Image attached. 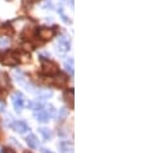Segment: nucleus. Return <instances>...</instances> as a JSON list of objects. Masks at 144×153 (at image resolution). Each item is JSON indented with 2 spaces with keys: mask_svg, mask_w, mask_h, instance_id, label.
Listing matches in <instances>:
<instances>
[{
  "mask_svg": "<svg viewBox=\"0 0 144 153\" xmlns=\"http://www.w3.org/2000/svg\"><path fill=\"white\" fill-rule=\"evenodd\" d=\"M64 67H66V70L70 72L71 75H73V67H72V63L70 64L68 62H66V64H64Z\"/></svg>",
  "mask_w": 144,
  "mask_h": 153,
  "instance_id": "19",
  "label": "nucleus"
},
{
  "mask_svg": "<svg viewBox=\"0 0 144 153\" xmlns=\"http://www.w3.org/2000/svg\"><path fill=\"white\" fill-rule=\"evenodd\" d=\"M32 34H34V27L27 26V27H25L23 32H22V37H32Z\"/></svg>",
  "mask_w": 144,
  "mask_h": 153,
  "instance_id": "13",
  "label": "nucleus"
},
{
  "mask_svg": "<svg viewBox=\"0 0 144 153\" xmlns=\"http://www.w3.org/2000/svg\"><path fill=\"white\" fill-rule=\"evenodd\" d=\"M67 116H68V109L67 108L59 109V118H66Z\"/></svg>",
  "mask_w": 144,
  "mask_h": 153,
  "instance_id": "17",
  "label": "nucleus"
},
{
  "mask_svg": "<svg viewBox=\"0 0 144 153\" xmlns=\"http://www.w3.org/2000/svg\"><path fill=\"white\" fill-rule=\"evenodd\" d=\"M23 48H25V50H32L34 49L31 44H23Z\"/></svg>",
  "mask_w": 144,
  "mask_h": 153,
  "instance_id": "21",
  "label": "nucleus"
},
{
  "mask_svg": "<svg viewBox=\"0 0 144 153\" xmlns=\"http://www.w3.org/2000/svg\"><path fill=\"white\" fill-rule=\"evenodd\" d=\"M12 128L14 129L17 133H21V134H22V133H26L28 130V125L25 121H17V122L13 123Z\"/></svg>",
  "mask_w": 144,
  "mask_h": 153,
  "instance_id": "6",
  "label": "nucleus"
},
{
  "mask_svg": "<svg viewBox=\"0 0 144 153\" xmlns=\"http://www.w3.org/2000/svg\"><path fill=\"white\" fill-rule=\"evenodd\" d=\"M57 75H58V73H57ZM52 84H54L55 86L62 87V86H64V85L67 84V77L64 76V75L59 73L57 77H55V79H52Z\"/></svg>",
  "mask_w": 144,
  "mask_h": 153,
  "instance_id": "7",
  "label": "nucleus"
},
{
  "mask_svg": "<svg viewBox=\"0 0 144 153\" xmlns=\"http://www.w3.org/2000/svg\"><path fill=\"white\" fill-rule=\"evenodd\" d=\"M13 99V106H14V108L17 112H21L22 108H23V104H25V100H23V95H22L21 93H14L12 97Z\"/></svg>",
  "mask_w": 144,
  "mask_h": 153,
  "instance_id": "3",
  "label": "nucleus"
},
{
  "mask_svg": "<svg viewBox=\"0 0 144 153\" xmlns=\"http://www.w3.org/2000/svg\"><path fill=\"white\" fill-rule=\"evenodd\" d=\"M41 71L48 76H53V75H57L59 72V67H58L57 63L52 61L41 59Z\"/></svg>",
  "mask_w": 144,
  "mask_h": 153,
  "instance_id": "1",
  "label": "nucleus"
},
{
  "mask_svg": "<svg viewBox=\"0 0 144 153\" xmlns=\"http://www.w3.org/2000/svg\"><path fill=\"white\" fill-rule=\"evenodd\" d=\"M9 45V39L4 37V39H0V47H8Z\"/></svg>",
  "mask_w": 144,
  "mask_h": 153,
  "instance_id": "18",
  "label": "nucleus"
},
{
  "mask_svg": "<svg viewBox=\"0 0 144 153\" xmlns=\"http://www.w3.org/2000/svg\"><path fill=\"white\" fill-rule=\"evenodd\" d=\"M37 34L42 40H50L54 36V30L53 28H49V27H41V28H39Z\"/></svg>",
  "mask_w": 144,
  "mask_h": 153,
  "instance_id": "4",
  "label": "nucleus"
},
{
  "mask_svg": "<svg viewBox=\"0 0 144 153\" xmlns=\"http://www.w3.org/2000/svg\"><path fill=\"white\" fill-rule=\"evenodd\" d=\"M73 97H75L73 90H67V92L64 93V100L70 104L71 108H73Z\"/></svg>",
  "mask_w": 144,
  "mask_h": 153,
  "instance_id": "10",
  "label": "nucleus"
},
{
  "mask_svg": "<svg viewBox=\"0 0 144 153\" xmlns=\"http://www.w3.org/2000/svg\"><path fill=\"white\" fill-rule=\"evenodd\" d=\"M3 153H16V152L12 148H4L3 149Z\"/></svg>",
  "mask_w": 144,
  "mask_h": 153,
  "instance_id": "22",
  "label": "nucleus"
},
{
  "mask_svg": "<svg viewBox=\"0 0 144 153\" xmlns=\"http://www.w3.org/2000/svg\"><path fill=\"white\" fill-rule=\"evenodd\" d=\"M9 84V77L8 75L4 73V72H0V89L3 87H6Z\"/></svg>",
  "mask_w": 144,
  "mask_h": 153,
  "instance_id": "11",
  "label": "nucleus"
},
{
  "mask_svg": "<svg viewBox=\"0 0 144 153\" xmlns=\"http://www.w3.org/2000/svg\"><path fill=\"white\" fill-rule=\"evenodd\" d=\"M5 95H6V90L0 89V100H4L5 99Z\"/></svg>",
  "mask_w": 144,
  "mask_h": 153,
  "instance_id": "20",
  "label": "nucleus"
},
{
  "mask_svg": "<svg viewBox=\"0 0 144 153\" xmlns=\"http://www.w3.org/2000/svg\"><path fill=\"white\" fill-rule=\"evenodd\" d=\"M35 117L37 118L39 122H48L49 121V116H48L47 111H36Z\"/></svg>",
  "mask_w": 144,
  "mask_h": 153,
  "instance_id": "8",
  "label": "nucleus"
},
{
  "mask_svg": "<svg viewBox=\"0 0 144 153\" xmlns=\"http://www.w3.org/2000/svg\"><path fill=\"white\" fill-rule=\"evenodd\" d=\"M42 153H53V152H50V151H48V149H42Z\"/></svg>",
  "mask_w": 144,
  "mask_h": 153,
  "instance_id": "24",
  "label": "nucleus"
},
{
  "mask_svg": "<svg viewBox=\"0 0 144 153\" xmlns=\"http://www.w3.org/2000/svg\"><path fill=\"white\" fill-rule=\"evenodd\" d=\"M30 61H31V57H30V54H27V53L22 54L21 59H19V62H23V63H27V62H30Z\"/></svg>",
  "mask_w": 144,
  "mask_h": 153,
  "instance_id": "16",
  "label": "nucleus"
},
{
  "mask_svg": "<svg viewBox=\"0 0 144 153\" xmlns=\"http://www.w3.org/2000/svg\"><path fill=\"white\" fill-rule=\"evenodd\" d=\"M47 113H48V116H50V117H55V116H57V111H55V108H54L53 106H49L48 107Z\"/></svg>",
  "mask_w": 144,
  "mask_h": 153,
  "instance_id": "15",
  "label": "nucleus"
},
{
  "mask_svg": "<svg viewBox=\"0 0 144 153\" xmlns=\"http://www.w3.org/2000/svg\"><path fill=\"white\" fill-rule=\"evenodd\" d=\"M39 131H40V134L44 136V139H47V140H49V139L52 138V133H50V130H49V129L40 128V129H39Z\"/></svg>",
  "mask_w": 144,
  "mask_h": 153,
  "instance_id": "12",
  "label": "nucleus"
},
{
  "mask_svg": "<svg viewBox=\"0 0 144 153\" xmlns=\"http://www.w3.org/2000/svg\"><path fill=\"white\" fill-rule=\"evenodd\" d=\"M23 153H32V152H30V151H25Z\"/></svg>",
  "mask_w": 144,
  "mask_h": 153,
  "instance_id": "25",
  "label": "nucleus"
},
{
  "mask_svg": "<svg viewBox=\"0 0 144 153\" xmlns=\"http://www.w3.org/2000/svg\"><path fill=\"white\" fill-rule=\"evenodd\" d=\"M1 31L4 32L5 35H8V36H12V35H13V32H14V30H13V27H12L11 25H8V23H5L4 26H3Z\"/></svg>",
  "mask_w": 144,
  "mask_h": 153,
  "instance_id": "14",
  "label": "nucleus"
},
{
  "mask_svg": "<svg viewBox=\"0 0 144 153\" xmlns=\"http://www.w3.org/2000/svg\"><path fill=\"white\" fill-rule=\"evenodd\" d=\"M26 142H27L28 147H31V148H37L39 147V140L35 135H28L27 138H26Z\"/></svg>",
  "mask_w": 144,
  "mask_h": 153,
  "instance_id": "9",
  "label": "nucleus"
},
{
  "mask_svg": "<svg viewBox=\"0 0 144 153\" xmlns=\"http://www.w3.org/2000/svg\"><path fill=\"white\" fill-rule=\"evenodd\" d=\"M1 62H3V64H5V66L14 67V66H17V64H18L19 58H18V55L16 54L14 51H8V53L4 54V57H3Z\"/></svg>",
  "mask_w": 144,
  "mask_h": 153,
  "instance_id": "2",
  "label": "nucleus"
},
{
  "mask_svg": "<svg viewBox=\"0 0 144 153\" xmlns=\"http://www.w3.org/2000/svg\"><path fill=\"white\" fill-rule=\"evenodd\" d=\"M57 47H58V51H61V53H66V51L70 49V43L67 41L66 37L62 36V37L58 39Z\"/></svg>",
  "mask_w": 144,
  "mask_h": 153,
  "instance_id": "5",
  "label": "nucleus"
},
{
  "mask_svg": "<svg viewBox=\"0 0 144 153\" xmlns=\"http://www.w3.org/2000/svg\"><path fill=\"white\" fill-rule=\"evenodd\" d=\"M31 1H32V0H23V5H27V3L30 4Z\"/></svg>",
  "mask_w": 144,
  "mask_h": 153,
  "instance_id": "23",
  "label": "nucleus"
}]
</instances>
